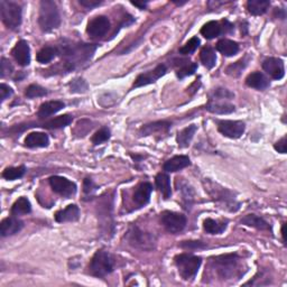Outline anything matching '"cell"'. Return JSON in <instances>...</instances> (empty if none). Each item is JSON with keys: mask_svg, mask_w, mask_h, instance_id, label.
<instances>
[{"mask_svg": "<svg viewBox=\"0 0 287 287\" xmlns=\"http://www.w3.org/2000/svg\"><path fill=\"white\" fill-rule=\"evenodd\" d=\"M190 165H191V160L187 156L178 155V156L172 157V158L168 160H166L163 165V168L165 172H167V173H175V172H178V170L187 167V166H190Z\"/></svg>", "mask_w": 287, "mask_h": 287, "instance_id": "obj_19", "label": "cell"}, {"mask_svg": "<svg viewBox=\"0 0 287 287\" xmlns=\"http://www.w3.org/2000/svg\"><path fill=\"white\" fill-rule=\"evenodd\" d=\"M11 55L15 58V61L21 66H27L30 63V48L28 43L26 40L21 39L17 42L15 47L12 48Z\"/></svg>", "mask_w": 287, "mask_h": 287, "instance_id": "obj_14", "label": "cell"}, {"mask_svg": "<svg viewBox=\"0 0 287 287\" xmlns=\"http://www.w3.org/2000/svg\"><path fill=\"white\" fill-rule=\"evenodd\" d=\"M13 93L12 89L10 87H8L6 84L0 85V98H1V101H4L7 98H9Z\"/></svg>", "mask_w": 287, "mask_h": 287, "instance_id": "obj_46", "label": "cell"}, {"mask_svg": "<svg viewBox=\"0 0 287 287\" xmlns=\"http://www.w3.org/2000/svg\"><path fill=\"white\" fill-rule=\"evenodd\" d=\"M282 236H283V240L285 241V224H283V228H282Z\"/></svg>", "mask_w": 287, "mask_h": 287, "instance_id": "obj_50", "label": "cell"}, {"mask_svg": "<svg viewBox=\"0 0 287 287\" xmlns=\"http://www.w3.org/2000/svg\"><path fill=\"white\" fill-rule=\"evenodd\" d=\"M38 25L43 31H52L61 25V16L56 3L52 0H43L39 3Z\"/></svg>", "mask_w": 287, "mask_h": 287, "instance_id": "obj_3", "label": "cell"}, {"mask_svg": "<svg viewBox=\"0 0 287 287\" xmlns=\"http://www.w3.org/2000/svg\"><path fill=\"white\" fill-rule=\"evenodd\" d=\"M166 71V66L164 64H159L157 65L154 70L146 72V73H143L141 75H138V78L135 81V83L133 87L134 88H141V87H145V85L155 83L157 80L160 79L161 76H164Z\"/></svg>", "mask_w": 287, "mask_h": 287, "instance_id": "obj_12", "label": "cell"}, {"mask_svg": "<svg viewBox=\"0 0 287 287\" xmlns=\"http://www.w3.org/2000/svg\"><path fill=\"white\" fill-rule=\"evenodd\" d=\"M156 186L165 200H168L172 195V187H170V179L167 174L159 173L155 178Z\"/></svg>", "mask_w": 287, "mask_h": 287, "instance_id": "obj_25", "label": "cell"}, {"mask_svg": "<svg viewBox=\"0 0 287 287\" xmlns=\"http://www.w3.org/2000/svg\"><path fill=\"white\" fill-rule=\"evenodd\" d=\"M217 49L224 56H235L239 52V45L230 39H221L217 43Z\"/></svg>", "mask_w": 287, "mask_h": 287, "instance_id": "obj_26", "label": "cell"}, {"mask_svg": "<svg viewBox=\"0 0 287 287\" xmlns=\"http://www.w3.org/2000/svg\"><path fill=\"white\" fill-rule=\"evenodd\" d=\"M245 129V123L239 120H221L218 124L219 133L231 139L240 138L244 135Z\"/></svg>", "mask_w": 287, "mask_h": 287, "instance_id": "obj_10", "label": "cell"}, {"mask_svg": "<svg viewBox=\"0 0 287 287\" xmlns=\"http://www.w3.org/2000/svg\"><path fill=\"white\" fill-rule=\"evenodd\" d=\"M160 221L164 228L170 233H178L184 230L186 227V217L184 214L165 211L160 215Z\"/></svg>", "mask_w": 287, "mask_h": 287, "instance_id": "obj_8", "label": "cell"}, {"mask_svg": "<svg viewBox=\"0 0 287 287\" xmlns=\"http://www.w3.org/2000/svg\"><path fill=\"white\" fill-rule=\"evenodd\" d=\"M181 248L188 249V250H196V249H204L206 248V245H204L202 241H182Z\"/></svg>", "mask_w": 287, "mask_h": 287, "instance_id": "obj_42", "label": "cell"}, {"mask_svg": "<svg viewBox=\"0 0 287 287\" xmlns=\"http://www.w3.org/2000/svg\"><path fill=\"white\" fill-rule=\"evenodd\" d=\"M170 126L172 124L168 123V121H155V123L147 124L142 127L139 135L141 136H150V135H161V134H167L168 130L170 129Z\"/></svg>", "mask_w": 287, "mask_h": 287, "instance_id": "obj_17", "label": "cell"}, {"mask_svg": "<svg viewBox=\"0 0 287 287\" xmlns=\"http://www.w3.org/2000/svg\"><path fill=\"white\" fill-rule=\"evenodd\" d=\"M72 121H73V118L70 115H63L47 121L46 124H44L43 127L47 129H61L69 126Z\"/></svg>", "mask_w": 287, "mask_h": 287, "instance_id": "obj_34", "label": "cell"}, {"mask_svg": "<svg viewBox=\"0 0 287 287\" xmlns=\"http://www.w3.org/2000/svg\"><path fill=\"white\" fill-rule=\"evenodd\" d=\"M203 228L205 232L210 233V235H220V233H222L227 229V223L208 218L204 220Z\"/></svg>", "mask_w": 287, "mask_h": 287, "instance_id": "obj_31", "label": "cell"}, {"mask_svg": "<svg viewBox=\"0 0 287 287\" xmlns=\"http://www.w3.org/2000/svg\"><path fill=\"white\" fill-rule=\"evenodd\" d=\"M206 110L217 115H229L235 111V106L228 101H223L222 99H210Z\"/></svg>", "mask_w": 287, "mask_h": 287, "instance_id": "obj_18", "label": "cell"}, {"mask_svg": "<svg viewBox=\"0 0 287 287\" xmlns=\"http://www.w3.org/2000/svg\"><path fill=\"white\" fill-rule=\"evenodd\" d=\"M97 190L96 184L93 183L91 178H85L83 182V191L87 194H92V193Z\"/></svg>", "mask_w": 287, "mask_h": 287, "instance_id": "obj_45", "label": "cell"}, {"mask_svg": "<svg viewBox=\"0 0 287 287\" xmlns=\"http://www.w3.org/2000/svg\"><path fill=\"white\" fill-rule=\"evenodd\" d=\"M64 107H65L64 102L58 101V100L47 101L45 103H42V105H40V107H39V110H38V114H37L38 118L39 119L47 118V117L56 114V112L62 110Z\"/></svg>", "mask_w": 287, "mask_h": 287, "instance_id": "obj_23", "label": "cell"}, {"mask_svg": "<svg viewBox=\"0 0 287 287\" xmlns=\"http://www.w3.org/2000/svg\"><path fill=\"white\" fill-rule=\"evenodd\" d=\"M151 191H152V186L150 183H147V182L142 183L141 185L136 188V191H135L133 195V200L135 202V204H136L138 208H143V206H145L150 200Z\"/></svg>", "mask_w": 287, "mask_h": 287, "instance_id": "obj_16", "label": "cell"}, {"mask_svg": "<svg viewBox=\"0 0 287 287\" xmlns=\"http://www.w3.org/2000/svg\"><path fill=\"white\" fill-rule=\"evenodd\" d=\"M196 69H197V65L195 64V63L185 61V63L181 64V67H179V69L176 71V75L178 79H184L185 76H190L192 74H194Z\"/></svg>", "mask_w": 287, "mask_h": 287, "instance_id": "obj_36", "label": "cell"}, {"mask_svg": "<svg viewBox=\"0 0 287 287\" xmlns=\"http://www.w3.org/2000/svg\"><path fill=\"white\" fill-rule=\"evenodd\" d=\"M11 71H12V65L10 64V62L7 61L4 57H2L1 63H0V72H1V78H4L6 75L10 74Z\"/></svg>", "mask_w": 287, "mask_h": 287, "instance_id": "obj_44", "label": "cell"}, {"mask_svg": "<svg viewBox=\"0 0 287 287\" xmlns=\"http://www.w3.org/2000/svg\"><path fill=\"white\" fill-rule=\"evenodd\" d=\"M109 138H110V130L107 127H102L93 135L91 141L93 143V145H101V144L109 141Z\"/></svg>", "mask_w": 287, "mask_h": 287, "instance_id": "obj_40", "label": "cell"}, {"mask_svg": "<svg viewBox=\"0 0 287 287\" xmlns=\"http://www.w3.org/2000/svg\"><path fill=\"white\" fill-rule=\"evenodd\" d=\"M115 259L110 253L106 250H98L93 255L89 264L90 275L98 278H103L114 272Z\"/></svg>", "mask_w": 287, "mask_h": 287, "instance_id": "obj_4", "label": "cell"}, {"mask_svg": "<svg viewBox=\"0 0 287 287\" xmlns=\"http://www.w3.org/2000/svg\"><path fill=\"white\" fill-rule=\"evenodd\" d=\"M0 13H1L3 24L9 29L15 30L20 26L22 18L20 4L13 1H8V0H1L0 1Z\"/></svg>", "mask_w": 287, "mask_h": 287, "instance_id": "obj_6", "label": "cell"}, {"mask_svg": "<svg viewBox=\"0 0 287 287\" xmlns=\"http://www.w3.org/2000/svg\"><path fill=\"white\" fill-rule=\"evenodd\" d=\"M201 34L202 36H204L206 39L215 38L221 34V26H220L218 21H214V20L208 21L201 28Z\"/></svg>", "mask_w": 287, "mask_h": 287, "instance_id": "obj_32", "label": "cell"}, {"mask_svg": "<svg viewBox=\"0 0 287 287\" xmlns=\"http://www.w3.org/2000/svg\"><path fill=\"white\" fill-rule=\"evenodd\" d=\"M200 38L199 37H192L188 42H186L185 44L183 45V46L179 48V54H182V55H188V54H192L194 53L197 47L200 46Z\"/></svg>", "mask_w": 287, "mask_h": 287, "instance_id": "obj_38", "label": "cell"}, {"mask_svg": "<svg viewBox=\"0 0 287 287\" xmlns=\"http://www.w3.org/2000/svg\"><path fill=\"white\" fill-rule=\"evenodd\" d=\"M200 58L203 65L209 70L213 69L217 64V55H215L214 49L210 46H205L201 49Z\"/></svg>", "mask_w": 287, "mask_h": 287, "instance_id": "obj_29", "label": "cell"}, {"mask_svg": "<svg viewBox=\"0 0 287 287\" xmlns=\"http://www.w3.org/2000/svg\"><path fill=\"white\" fill-rule=\"evenodd\" d=\"M49 185L52 190L63 197L73 196L76 193V184L62 176H52L49 178Z\"/></svg>", "mask_w": 287, "mask_h": 287, "instance_id": "obj_9", "label": "cell"}, {"mask_svg": "<svg viewBox=\"0 0 287 287\" xmlns=\"http://www.w3.org/2000/svg\"><path fill=\"white\" fill-rule=\"evenodd\" d=\"M196 126L195 125H191L186 127L185 129H183L181 133H178L177 135V144H178V147L179 148H186L190 146V144L192 142L193 137H194V135L196 133Z\"/></svg>", "mask_w": 287, "mask_h": 287, "instance_id": "obj_27", "label": "cell"}, {"mask_svg": "<svg viewBox=\"0 0 287 287\" xmlns=\"http://www.w3.org/2000/svg\"><path fill=\"white\" fill-rule=\"evenodd\" d=\"M275 150H277L281 154H285L286 152V137H283L281 141H278L275 145H274Z\"/></svg>", "mask_w": 287, "mask_h": 287, "instance_id": "obj_48", "label": "cell"}, {"mask_svg": "<svg viewBox=\"0 0 287 287\" xmlns=\"http://www.w3.org/2000/svg\"><path fill=\"white\" fill-rule=\"evenodd\" d=\"M246 84L249 88H253L256 90H265L269 87V80L266 78V75L263 74L262 72H254V73L249 74L246 79Z\"/></svg>", "mask_w": 287, "mask_h": 287, "instance_id": "obj_22", "label": "cell"}, {"mask_svg": "<svg viewBox=\"0 0 287 287\" xmlns=\"http://www.w3.org/2000/svg\"><path fill=\"white\" fill-rule=\"evenodd\" d=\"M174 260L179 276L184 281H192L196 276L202 264L201 257H197V256L191 254L177 255Z\"/></svg>", "mask_w": 287, "mask_h": 287, "instance_id": "obj_5", "label": "cell"}, {"mask_svg": "<svg viewBox=\"0 0 287 287\" xmlns=\"http://www.w3.org/2000/svg\"><path fill=\"white\" fill-rule=\"evenodd\" d=\"M80 219V209L78 205L70 204L65 209L57 211L55 213V220L57 222H74Z\"/></svg>", "mask_w": 287, "mask_h": 287, "instance_id": "obj_20", "label": "cell"}, {"mask_svg": "<svg viewBox=\"0 0 287 287\" xmlns=\"http://www.w3.org/2000/svg\"><path fill=\"white\" fill-rule=\"evenodd\" d=\"M241 258L237 254L221 255L211 260V268L213 269L220 280H231L244 275L242 272Z\"/></svg>", "mask_w": 287, "mask_h": 287, "instance_id": "obj_1", "label": "cell"}, {"mask_svg": "<svg viewBox=\"0 0 287 287\" xmlns=\"http://www.w3.org/2000/svg\"><path fill=\"white\" fill-rule=\"evenodd\" d=\"M248 64V61L246 60V58H241L240 61H238L236 63H233V64L229 65L227 67V74L231 75V76H239L240 73L242 72V70L245 69V67Z\"/></svg>", "mask_w": 287, "mask_h": 287, "instance_id": "obj_39", "label": "cell"}, {"mask_svg": "<svg viewBox=\"0 0 287 287\" xmlns=\"http://www.w3.org/2000/svg\"><path fill=\"white\" fill-rule=\"evenodd\" d=\"M22 227H24V223H22V221H20L19 219L15 217H9L3 219L1 223H0V233H1L2 237L13 236L19 232Z\"/></svg>", "mask_w": 287, "mask_h": 287, "instance_id": "obj_15", "label": "cell"}, {"mask_svg": "<svg viewBox=\"0 0 287 287\" xmlns=\"http://www.w3.org/2000/svg\"><path fill=\"white\" fill-rule=\"evenodd\" d=\"M126 239L134 248L142 250L154 249L156 240L155 237L148 232H144L138 227H132L126 235Z\"/></svg>", "mask_w": 287, "mask_h": 287, "instance_id": "obj_7", "label": "cell"}, {"mask_svg": "<svg viewBox=\"0 0 287 287\" xmlns=\"http://www.w3.org/2000/svg\"><path fill=\"white\" fill-rule=\"evenodd\" d=\"M235 97V94L231 93L229 90L227 89H222V88H219V89H215L214 92H213V97L211 99H224V100H230L231 98Z\"/></svg>", "mask_w": 287, "mask_h": 287, "instance_id": "obj_43", "label": "cell"}, {"mask_svg": "<svg viewBox=\"0 0 287 287\" xmlns=\"http://www.w3.org/2000/svg\"><path fill=\"white\" fill-rule=\"evenodd\" d=\"M103 1L102 0H80V3L87 8H94L100 6Z\"/></svg>", "mask_w": 287, "mask_h": 287, "instance_id": "obj_47", "label": "cell"}, {"mask_svg": "<svg viewBox=\"0 0 287 287\" xmlns=\"http://www.w3.org/2000/svg\"><path fill=\"white\" fill-rule=\"evenodd\" d=\"M263 69L274 80H281L285 75L284 62L277 57H268L263 62Z\"/></svg>", "mask_w": 287, "mask_h": 287, "instance_id": "obj_13", "label": "cell"}, {"mask_svg": "<svg viewBox=\"0 0 287 287\" xmlns=\"http://www.w3.org/2000/svg\"><path fill=\"white\" fill-rule=\"evenodd\" d=\"M110 28V20L106 16H97L88 22L87 33L92 38H100L105 36Z\"/></svg>", "mask_w": 287, "mask_h": 287, "instance_id": "obj_11", "label": "cell"}, {"mask_svg": "<svg viewBox=\"0 0 287 287\" xmlns=\"http://www.w3.org/2000/svg\"><path fill=\"white\" fill-rule=\"evenodd\" d=\"M70 91L72 93H84L88 91V83L85 82L83 79L81 78H76L74 80H72L70 84Z\"/></svg>", "mask_w": 287, "mask_h": 287, "instance_id": "obj_41", "label": "cell"}, {"mask_svg": "<svg viewBox=\"0 0 287 287\" xmlns=\"http://www.w3.org/2000/svg\"><path fill=\"white\" fill-rule=\"evenodd\" d=\"M49 144V138L45 133L35 132L27 135L25 138V146L29 148H44Z\"/></svg>", "mask_w": 287, "mask_h": 287, "instance_id": "obj_21", "label": "cell"}, {"mask_svg": "<svg viewBox=\"0 0 287 287\" xmlns=\"http://www.w3.org/2000/svg\"><path fill=\"white\" fill-rule=\"evenodd\" d=\"M271 2L268 0H249L247 2V9L254 16L264 15L268 10Z\"/></svg>", "mask_w": 287, "mask_h": 287, "instance_id": "obj_28", "label": "cell"}, {"mask_svg": "<svg viewBox=\"0 0 287 287\" xmlns=\"http://www.w3.org/2000/svg\"><path fill=\"white\" fill-rule=\"evenodd\" d=\"M30 211H31V204L29 200L25 196H21L12 204L10 212L12 215H20L30 213Z\"/></svg>", "mask_w": 287, "mask_h": 287, "instance_id": "obj_33", "label": "cell"}, {"mask_svg": "<svg viewBox=\"0 0 287 287\" xmlns=\"http://www.w3.org/2000/svg\"><path fill=\"white\" fill-rule=\"evenodd\" d=\"M58 54H60V49L57 47H52V46H46L43 47L40 51L37 53V56H36V60L40 64H46L53 61Z\"/></svg>", "mask_w": 287, "mask_h": 287, "instance_id": "obj_30", "label": "cell"}, {"mask_svg": "<svg viewBox=\"0 0 287 287\" xmlns=\"http://www.w3.org/2000/svg\"><path fill=\"white\" fill-rule=\"evenodd\" d=\"M46 94H47V90L43 87H40V85L38 84H30L25 91V96L29 99L45 97Z\"/></svg>", "mask_w": 287, "mask_h": 287, "instance_id": "obj_37", "label": "cell"}, {"mask_svg": "<svg viewBox=\"0 0 287 287\" xmlns=\"http://www.w3.org/2000/svg\"><path fill=\"white\" fill-rule=\"evenodd\" d=\"M26 173L25 166H18V167H7L2 172V177L7 181H15L22 177Z\"/></svg>", "mask_w": 287, "mask_h": 287, "instance_id": "obj_35", "label": "cell"}, {"mask_svg": "<svg viewBox=\"0 0 287 287\" xmlns=\"http://www.w3.org/2000/svg\"><path fill=\"white\" fill-rule=\"evenodd\" d=\"M97 46L92 44H74L71 46H64L63 55H64V67L66 71H73L78 66L91 60Z\"/></svg>", "mask_w": 287, "mask_h": 287, "instance_id": "obj_2", "label": "cell"}, {"mask_svg": "<svg viewBox=\"0 0 287 287\" xmlns=\"http://www.w3.org/2000/svg\"><path fill=\"white\" fill-rule=\"evenodd\" d=\"M240 222L245 224V226L259 229V230H269V229H271V226H269V223L266 220L256 214L245 215V217L240 220Z\"/></svg>", "mask_w": 287, "mask_h": 287, "instance_id": "obj_24", "label": "cell"}, {"mask_svg": "<svg viewBox=\"0 0 287 287\" xmlns=\"http://www.w3.org/2000/svg\"><path fill=\"white\" fill-rule=\"evenodd\" d=\"M132 3L134 4V6H137L139 8H142V9L145 8L146 4H147V2H137V1H133Z\"/></svg>", "mask_w": 287, "mask_h": 287, "instance_id": "obj_49", "label": "cell"}]
</instances>
